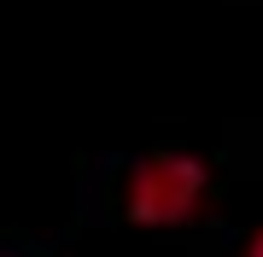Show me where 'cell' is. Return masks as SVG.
<instances>
[{
  "instance_id": "obj_1",
  "label": "cell",
  "mask_w": 263,
  "mask_h": 257,
  "mask_svg": "<svg viewBox=\"0 0 263 257\" xmlns=\"http://www.w3.org/2000/svg\"><path fill=\"white\" fill-rule=\"evenodd\" d=\"M211 164L199 152H176V146H158V152L135 158L129 181H123V216L135 228H187L211 210Z\"/></svg>"
},
{
  "instance_id": "obj_2",
  "label": "cell",
  "mask_w": 263,
  "mask_h": 257,
  "mask_svg": "<svg viewBox=\"0 0 263 257\" xmlns=\"http://www.w3.org/2000/svg\"><path fill=\"white\" fill-rule=\"evenodd\" d=\"M240 257H263V222H257L252 234H246V246H240Z\"/></svg>"
}]
</instances>
